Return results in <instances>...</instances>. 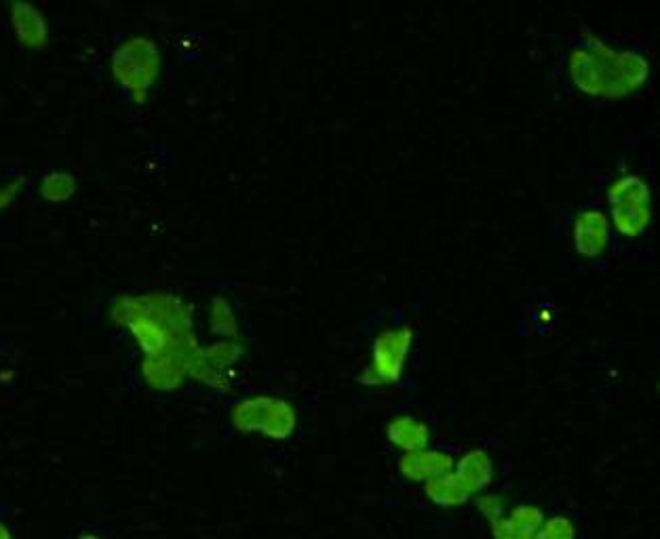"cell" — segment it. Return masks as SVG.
<instances>
[{"label": "cell", "instance_id": "cell-1", "mask_svg": "<svg viewBox=\"0 0 660 539\" xmlns=\"http://www.w3.org/2000/svg\"><path fill=\"white\" fill-rule=\"evenodd\" d=\"M570 74L574 85L587 95L620 99L642 87L650 76L644 55L616 51L597 36L585 38L570 55Z\"/></svg>", "mask_w": 660, "mask_h": 539}, {"label": "cell", "instance_id": "cell-2", "mask_svg": "<svg viewBox=\"0 0 660 539\" xmlns=\"http://www.w3.org/2000/svg\"><path fill=\"white\" fill-rule=\"evenodd\" d=\"M161 68V49L148 36H129L112 51V78L135 106L148 102L161 76Z\"/></svg>", "mask_w": 660, "mask_h": 539}, {"label": "cell", "instance_id": "cell-3", "mask_svg": "<svg viewBox=\"0 0 660 539\" xmlns=\"http://www.w3.org/2000/svg\"><path fill=\"white\" fill-rule=\"evenodd\" d=\"M230 422L243 434H262L283 443L298 428V411L279 396H247L232 405Z\"/></svg>", "mask_w": 660, "mask_h": 539}, {"label": "cell", "instance_id": "cell-4", "mask_svg": "<svg viewBox=\"0 0 660 539\" xmlns=\"http://www.w3.org/2000/svg\"><path fill=\"white\" fill-rule=\"evenodd\" d=\"M414 346V331L410 327H397L382 331L372 346V361L365 365L359 382L365 386H386L401 379L407 358Z\"/></svg>", "mask_w": 660, "mask_h": 539}, {"label": "cell", "instance_id": "cell-5", "mask_svg": "<svg viewBox=\"0 0 660 539\" xmlns=\"http://www.w3.org/2000/svg\"><path fill=\"white\" fill-rule=\"evenodd\" d=\"M140 299L144 312L171 335L176 346L184 348L197 339L194 337L192 308L180 295L161 291V293H142Z\"/></svg>", "mask_w": 660, "mask_h": 539}, {"label": "cell", "instance_id": "cell-6", "mask_svg": "<svg viewBox=\"0 0 660 539\" xmlns=\"http://www.w3.org/2000/svg\"><path fill=\"white\" fill-rule=\"evenodd\" d=\"M140 373L144 384L154 392L180 390L188 377L186 348L171 346L157 354H144L140 363Z\"/></svg>", "mask_w": 660, "mask_h": 539}, {"label": "cell", "instance_id": "cell-7", "mask_svg": "<svg viewBox=\"0 0 660 539\" xmlns=\"http://www.w3.org/2000/svg\"><path fill=\"white\" fill-rule=\"evenodd\" d=\"M610 232V217L604 211H582L574 222V247L582 257L595 259L608 249Z\"/></svg>", "mask_w": 660, "mask_h": 539}, {"label": "cell", "instance_id": "cell-8", "mask_svg": "<svg viewBox=\"0 0 660 539\" xmlns=\"http://www.w3.org/2000/svg\"><path fill=\"white\" fill-rule=\"evenodd\" d=\"M454 470V459L437 449H422L414 453H403L399 459V472L405 481L429 483L437 476Z\"/></svg>", "mask_w": 660, "mask_h": 539}, {"label": "cell", "instance_id": "cell-9", "mask_svg": "<svg viewBox=\"0 0 660 539\" xmlns=\"http://www.w3.org/2000/svg\"><path fill=\"white\" fill-rule=\"evenodd\" d=\"M11 28L24 47L38 49L47 43L49 24L41 9L28 3L11 5Z\"/></svg>", "mask_w": 660, "mask_h": 539}, {"label": "cell", "instance_id": "cell-10", "mask_svg": "<svg viewBox=\"0 0 660 539\" xmlns=\"http://www.w3.org/2000/svg\"><path fill=\"white\" fill-rule=\"evenodd\" d=\"M452 472L471 495L483 493L494 483V462L488 451L483 449H471L464 453Z\"/></svg>", "mask_w": 660, "mask_h": 539}, {"label": "cell", "instance_id": "cell-11", "mask_svg": "<svg viewBox=\"0 0 660 539\" xmlns=\"http://www.w3.org/2000/svg\"><path fill=\"white\" fill-rule=\"evenodd\" d=\"M386 436L388 443L403 453L422 451L431 445V428L422 419L412 415H399L391 419V424L386 428Z\"/></svg>", "mask_w": 660, "mask_h": 539}, {"label": "cell", "instance_id": "cell-12", "mask_svg": "<svg viewBox=\"0 0 660 539\" xmlns=\"http://www.w3.org/2000/svg\"><path fill=\"white\" fill-rule=\"evenodd\" d=\"M612 207H652V190L639 175H623L608 190Z\"/></svg>", "mask_w": 660, "mask_h": 539}, {"label": "cell", "instance_id": "cell-13", "mask_svg": "<svg viewBox=\"0 0 660 539\" xmlns=\"http://www.w3.org/2000/svg\"><path fill=\"white\" fill-rule=\"evenodd\" d=\"M186 369H188V377L197 379V382L205 384L207 388H213L218 392L230 390V377L218 373L209 365L203 346L197 342V339L186 346Z\"/></svg>", "mask_w": 660, "mask_h": 539}, {"label": "cell", "instance_id": "cell-14", "mask_svg": "<svg viewBox=\"0 0 660 539\" xmlns=\"http://www.w3.org/2000/svg\"><path fill=\"white\" fill-rule=\"evenodd\" d=\"M424 493L429 497V502L441 508H458L464 506L473 497L462 483L456 478L454 472H448L443 476L433 478V481L424 483Z\"/></svg>", "mask_w": 660, "mask_h": 539}, {"label": "cell", "instance_id": "cell-15", "mask_svg": "<svg viewBox=\"0 0 660 539\" xmlns=\"http://www.w3.org/2000/svg\"><path fill=\"white\" fill-rule=\"evenodd\" d=\"M203 352L213 369L230 377L232 369H235L245 356V346L239 339H216V342H211L209 346H203Z\"/></svg>", "mask_w": 660, "mask_h": 539}, {"label": "cell", "instance_id": "cell-16", "mask_svg": "<svg viewBox=\"0 0 660 539\" xmlns=\"http://www.w3.org/2000/svg\"><path fill=\"white\" fill-rule=\"evenodd\" d=\"M652 207H612L610 222L625 236H642L652 224Z\"/></svg>", "mask_w": 660, "mask_h": 539}, {"label": "cell", "instance_id": "cell-17", "mask_svg": "<svg viewBox=\"0 0 660 539\" xmlns=\"http://www.w3.org/2000/svg\"><path fill=\"white\" fill-rule=\"evenodd\" d=\"M209 329L218 339H239L237 312L228 299L213 297L209 306Z\"/></svg>", "mask_w": 660, "mask_h": 539}, {"label": "cell", "instance_id": "cell-18", "mask_svg": "<svg viewBox=\"0 0 660 539\" xmlns=\"http://www.w3.org/2000/svg\"><path fill=\"white\" fill-rule=\"evenodd\" d=\"M76 192V179L66 171H51L41 182V196L49 203H66Z\"/></svg>", "mask_w": 660, "mask_h": 539}, {"label": "cell", "instance_id": "cell-19", "mask_svg": "<svg viewBox=\"0 0 660 539\" xmlns=\"http://www.w3.org/2000/svg\"><path fill=\"white\" fill-rule=\"evenodd\" d=\"M532 539H576V527L566 516H555L542 523Z\"/></svg>", "mask_w": 660, "mask_h": 539}, {"label": "cell", "instance_id": "cell-20", "mask_svg": "<svg viewBox=\"0 0 660 539\" xmlns=\"http://www.w3.org/2000/svg\"><path fill=\"white\" fill-rule=\"evenodd\" d=\"M509 516L513 518V521L526 531L528 535H536V531L542 527V523L547 521L545 514H542V510H538L536 506H517L509 512Z\"/></svg>", "mask_w": 660, "mask_h": 539}, {"label": "cell", "instance_id": "cell-21", "mask_svg": "<svg viewBox=\"0 0 660 539\" xmlns=\"http://www.w3.org/2000/svg\"><path fill=\"white\" fill-rule=\"evenodd\" d=\"M477 510L485 518V521L494 523V521H498L500 516L507 514V502H504V497L498 495V493L483 491L477 497Z\"/></svg>", "mask_w": 660, "mask_h": 539}, {"label": "cell", "instance_id": "cell-22", "mask_svg": "<svg viewBox=\"0 0 660 539\" xmlns=\"http://www.w3.org/2000/svg\"><path fill=\"white\" fill-rule=\"evenodd\" d=\"M490 525H492L494 539H532V535H528L526 531H523L509 514L500 516L498 521H494Z\"/></svg>", "mask_w": 660, "mask_h": 539}, {"label": "cell", "instance_id": "cell-23", "mask_svg": "<svg viewBox=\"0 0 660 539\" xmlns=\"http://www.w3.org/2000/svg\"><path fill=\"white\" fill-rule=\"evenodd\" d=\"M22 188H24L22 177H17V179H13V182L0 186V211L9 209L17 201V196H19V192H22Z\"/></svg>", "mask_w": 660, "mask_h": 539}, {"label": "cell", "instance_id": "cell-24", "mask_svg": "<svg viewBox=\"0 0 660 539\" xmlns=\"http://www.w3.org/2000/svg\"><path fill=\"white\" fill-rule=\"evenodd\" d=\"M0 539H15V535L11 533V529L5 523H0Z\"/></svg>", "mask_w": 660, "mask_h": 539}, {"label": "cell", "instance_id": "cell-25", "mask_svg": "<svg viewBox=\"0 0 660 539\" xmlns=\"http://www.w3.org/2000/svg\"><path fill=\"white\" fill-rule=\"evenodd\" d=\"M76 539H102V537L95 535V533H81Z\"/></svg>", "mask_w": 660, "mask_h": 539}]
</instances>
